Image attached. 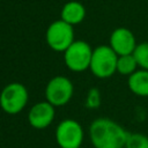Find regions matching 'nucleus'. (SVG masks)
<instances>
[{
    "instance_id": "0eeeda50",
    "label": "nucleus",
    "mask_w": 148,
    "mask_h": 148,
    "mask_svg": "<svg viewBox=\"0 0 148 148\" xmlns=\"http://www.w3.org/2000/svg\"><path fill=\"white\" fill-rule=\"evenodd\" d=\"M54 134L56 141L60 148H80L84 139V132L81 124L71 118L61 120Z\"/></svg>"
},
{
    "instance_id": "9b49d317",
    "label": "nucleus",
    "mask_w": 148,
    "mask_h": 148,
    "mask_svg": "<svg viewBox=\"0 0 148 148\" xmlns=\"http://www.w3.org/2000/svg\"><path fill=\"white\" fill-rule=\"evenodd\" d=\"M130 90L140 97H148V71L136 69L127 79Z\"/></svg>"
},
{
    "instance_id": "f257e3e1",
    "label": "nucleus",
    "mask_w": 148,
    "mask_h": 148,
    "mask_svg": "<svg viewBox=\"0 0 148 148\" xmlns=\"http://www.w3.org/2000/svg\"><path fill=\"white\" fill-rule=\"evenodd\" d=\"M128 132L117 121L99 117L89 126V139L94 148H125Z\"/></svg>"
},
{
    "instance_id": "2eb2a0df",
    "label": "nucleus",
    "mask_w": 148,
    "mask_h": 148,
    "mask_svg": "<svg viewBox=\"0 0 148 148\" xmlns=\"http://www.w3.org/2000/svg\"><path fill=\"white\" fill-rule=\"evenodd\" d=\"M101 101H102V97H101L99 89L90 88L88 90L87 96H86V106L88 109H91V110L97 109L101 105Z\"/></svg>"
},
{
    "instance_id": "1a4fd4ad",
    "label": "nucleus",
    "mask_w": 148,
    "mask_h": 148,
    "mask_svg": "<svg viewBox=\"0 0 148 148\" xmlns=\"http://www.w3.org/2000/svg\"><path fill=\"white\" fill-rule=\"evenodd\" d=\"M109 45L118 56H126L132 54L138 44L134 34L130 29L120 27L111 32Z\"/></svg>"
},
{
    "instance_id": "f8f14e48",
    "label": "nucleus",
    "mask_w": 148,
    "mask_h": 148,
    "mask_svg": "<svg viewBox=\"0 0 148 148\" xmlns=\"http://www.w3.org/2000/svg\"><path fill=\"white\" fill-rule=\"evenodd\" d=\"M138 62L132 54H126V56H118V61H117V72L121 75H127L130 76L133 74L136 68H138Z\"/></svg>"
},
{
    "instance_id": "f03ea898",
    "label": "nucleus",
    "mask_w": 148,
    "mask_h": 148,
    "mask_svg": "<svg viewBox=\"0 0 148 148\" xmlns=\"http://www.w3.org/2000/svg\"><path fill=\"white\" fill-rule=\"evenodd\" d=\"M118 54L110 45H98L92 50L89 69L98 79L111 77L117 72Z\"/></svg>"
},
{
    "instance_id": "39448f33",
    "label": "nucleus",
    "mask_w": 148,
    "mask_h": 148,
    "mask_svg": "<svg viewBox=\"0 0 148 148\" xmlns=\"http://www.w3.org/2000/svg\"><path fill=\"white\" fill-rule=\"evenodd\" d=\"M45 39L47 45L53 51L65 52L74 42L73 25L66 23L62 20H57L47 27Z\"/></svg>"
},
{
    "instance_id": "4468645a",
    "label": "nucleus",
    "mask_w": 148,
    "mask_h": 148,
    "mask_svg": "<svg viewBox=\"0 0 148 148\" xmlns=\"http://www.w3.org/2000/svg\"><path fill=\"white\" fill-rule=\"evenodd\" d=\"M125 148H148V136L142 133H128Z\"/></svg>"
},
{
    "instance_id": "7ed1b4c3",
    "label": "nucleus",
    "mask_w": 148,
    "mask_h": 148,
    "mask_svg": "<svg viewBox=\"0 0 148 148\" xmlns=\"http://www.w3.org/2000/svg\"><path fill=\"white\" fill-rule=\"evenodd\" d=\"M29 92L24 84L12 82L0 92V108L7 114H17L27 105Z\"/></svg>"
},
{
    "instance_id": "ddd939ff",
    "label": "nucleus",
    "mask_w": 148,
    "mask_h": 148,
    "mask_svg": "<svg viewBox=\"0 0 148 148\" xmlns=\"http://www.w3.org/2000/svg\"><path fill=\"white\" fill-rule=\"evenodd\" d=\"M133 56L141 69L148 71V42H143L136 45Z\"/></svg>"
},
{
    "instance_id": "6e6552de",
    "label": "nucleus",
    "mask_w": 148,
    "mask_h": 148,
    "mask_svg": "<svg viewBox=\"0 0 148 148\" xmlns=\"http://www.w3.org/2000/svg\"><path fill=\"white\" fill-rule=\"evenodd\" d=\"M56 117V110L47 101L38 102L34 104L28 112V120L31 127L36 130H43L49 127Z\"/></svg>"
},
{
    "instance_id": "20e7f679",
    "label": "nucleus",
    "mask_w": 148,
    "mask_h": 148,
    "mask_svg": "<svg viewBox=\"0 0 148 148\" xmlns=\"http://www.w3.org/2000/svg\"><path fill=\"white\" fill-rule=\"evenodd\" d=\"M92 56L91 46L84 40H74L64 52V61L72 72H83L90 67Z\"/></svg>"
},
{
    "instance_id": "423d86ee",
    "label": "nucleus",
    "mask_w": 148,
    "mask_h": 148,
    "mask_svg": "<svg viewBox=\"0 0 148 148\" xmlns=\"http://www.w3.org/2000/svg\"><path fill=\"white\" fill-rule=\"evenodd\" d=\"M73 82L62 75L52 77L45 87V98L54 108L66 105L73 97Z\"/></svg>"
},
{
    "instance_id": "9d476101",
    "label": "nucleus",
    "mask_w": 148,
    "mask_h": 148,
    "mask_svg": "<svg viewBox=\"0 0 148 148\" xmlns=\"http://www.w3.org/2000/svg\"><path fill=\"white\" fill-rule=\"evenodd\" d=\"M86 17V8L79 1H69L64 5L60 12V20L71 25L81 23Z\"/></svg>"
}]
</instances>
